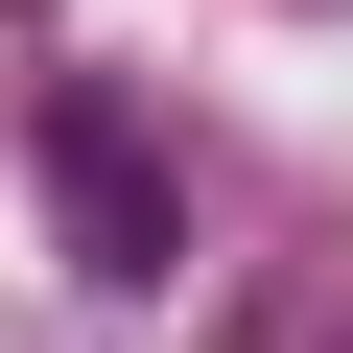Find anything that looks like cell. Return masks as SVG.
<instances>
[{
  "label": "cell",
  "instance_id": "obj_2",
  "mask_svg": "<svg viewBox=\"0 0 353 353\" xmlns=\"http://www.w3.org/2000/svg\"><path fill=\"white\" fill-rule=\"evenodd\" d=\"M236 353H353V259H236Z\"/></svg>",
  "mask_w": 353,
  "mask_h": 353
},
{
  "label": "cell",
  "instance_id": "obj_1",
  "mask_svg": "<svg viewBox=\"0 0 353 353\" xmlns=\"http://www.w3.org/2000/svg\"><path fill=\"white\" fill-rule=\"evenodd\" d=\"M24 165H48V212H71V283H118V306H165L212 236H189V165H165V118L118 94V71H48L24 94Z\"/></svg>",
  "mask_w": 353,
  "mask_h": 353
}]
</instances>
